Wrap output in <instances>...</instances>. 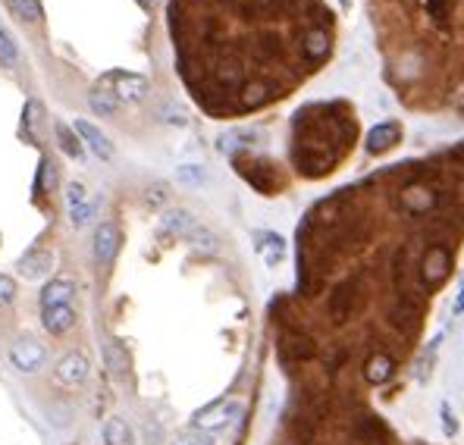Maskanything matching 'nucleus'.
<instances>
[{"instance_id": "473e14b6", "label": "nucleus", "mask_w": 464, "mask_h": 445, "mask_svg": "<svg viewBox=\"0 0 464 445\" xmlns=\"http://www.w3.org/2000/svg\"><path fill=\"white\" fill-rule=\"evenodd\" d=\"M41 185H45V188H54V185H57L54 163H41Z\"/></svg>"}, {"instance_id": "1a4fd4ad", "label": "nucleus", "mask_w": 464, "mask_h": 445, "mask_svg": "<svg viewBox=\"0 0 464 445\" xmlns=\"http://www.w3.org/2000/svg\"><path fill=\"white\" fill-rule=\"evenodd\" d=\"M398 135H402V126H398L395 120L380 122V126H373L371 132H367V151H371V154H383V151H389L398 141Z\"/></svg>"}, {"instance_id": "f3484780", "label": "nucleus", "mask_w": 464, "mask_h": 445, "mask_svg": "<svg viewBox=\"0 0 464 445\" xmlns=\"http://www.w3.org/2000/svg\"><path fill=\"white\" fill-rule=\"evenodd\" d=\"M88 104H91V110H94V113H100V116H113V113H116V107H120V100L113 98V91L94 88V91H91V98H88Z\"/></svg>"}, {"instance_id": "423d86ee", "label": "nucleus", "mask_w": 464, "mask_h": 445, "mask_svg": "<svg viewBox=\"0 0 464 445\" xmlns=\"http://www.w3.org/2000/svg\"><path fill=\"white\" fill-rule=\"evenodd\" d=\"M10 361L16 364L19 370H25V374H35V370L45 364V348L38 345V342L25 339V342H16L10 352Z\"/></svg>"}, {"instance_id": "0eeeda50", "label": "nucleus", "mask_w": 464, "mask_h": 445, "mask_svg": "<svg viewBox=\"0 0 464 445\" xmlns=\"http://www.w3.org/2000/svg\"><path fill=\"white\" fill-rule=\"evenodd\" d=\"M163 232H170V236H176V238H188L195 229H198V220H195V214L192 210H182V207H176V210H166L163 214Z\"/></svg>"}, {"instance_id": "cd10ccee", "label": "nucleus", "mask_w": 464, "mask_h": 445, "mask_svg": "<svg viewBox=\"0 0 464 445\" xmlns=\"http://www.w3.org/2000/svg\"><path fill=\"white\" fill-rule=\"evenodd\" d=\"M166 201H170V185H166V182H154V185L148 188V204L151 207H161Z\"/></svg>"}, {"instance_id": "4be33fe9", "label": "nucleus", "mask_w": 464, "mask_h": 445, "mask_svg": "<svg viewBox=\"0 0 464 445\" xmlns=\"http://www.w3.org/2000/svg\"><path fill=\"white\" fill-rule=\"evenodd\" d=\"M94 214H98V204L94 201H85V204H76V207H69V220L72 226H88L94 220Z\"/></svg>"}, {"instance_id": "c85d7f7f", "label": "nucleus", "mask_w": 464, "mask_h": 445, "mask_svg": "<svg viewBox=\"0 0 464 445\" xmlns=\"http://www.w3.org/2000/svg\"><path fill=\"white\" fill-rule=\"evenodd\" d=\"M88 201V192H85L82 182H69L66 185V207H76V204H85Z\"/></svg>"}, {"instance_id": "dca6fc26", "label": "nucleus", "mask_w": 464, "mask_h": 445, "mask_svg": "<svg viewBox=\"0 0 464 445\" xmlns=\"http://www.w3.org/2000/svg\"><path fill=\"white\" fill-rule=\"evenodd\" d=\"M176 179L182 182V185H188V188H201L207 182V170L201 163H182L176 170Z\"/></svg>"}, {"instance_id": "b1692460", "label": "nucleus", "mask_w": 464, "mask_h": 445, "mask_svg": "<svg viewBox=\"0 0 464 445\" xmlns=\"http://www.w3.org/2000/svg\"><path fill=\"white\" fill-rule=\"evenodd\" d=\"M188 242H192L198 251H207V254H214L216 251V236L210 229H204V226H198V229L188 236Z\"/></svg>"}, {"instance_id": "f8f14e48", "label": "nucleus", "mask_w": 464, "mask_h": 445, "mask_svg": "<svg viewBox=\"0 0 464 445\" xmlns=\"http://www.w3.org/2000/svg\"><path fill=\"white\" fill-rule=\"evenodd\" d=\"M72 323H76V313H72L69 304H63V308H45V330L47 333L60 335V333H66Z\"/></svg>"}, {"instance_id": "f257e3e1", "label": "nucleus", "mask_w": 464, "mask_h": 445, "mask_svg": "<svg viewBox=\"0 0 464 445\" xmlns=\"http://www.w3.org/2000/svg\"><path fill=\"white\" fill-rule=\"evenodd\" d=\"M110 85L116 100H129V104H139L148 94V79L144 76H132V72H110V76L100 79V88Z\"/></svg>"}, {"instance_id": "7c9ffc66", "label": "nucleus", "mask_w": 464, "mask_h": 445, "mask_svg": "<svg viewBox=\"0 0 464 445\" xmlns=\"http://www.w3.org/2000/svg\"><path fill=\"white\" fill-rule=\"evenodd\" d=\"M16 298V282L10 276H0V304H10Z\"/></svg>"}, {"instance_id": "c756f323", "label": "nucleus", "mask_w": 464, "mask_h": 445, "mask_svg": "<svg viewBox=\"0 0 464 445\" xmlns=\"http://www.w3.org/2000/svg\"><path fill=\"white\" fill-rule=\"evenodd\" d=\"M144 442H148V445H161L163 442V429H161V423H157V420L144 423Z\"/></svg>"}, {"instance_id": "6e6552de", "label": "nucleus", "mask_w": 464, "mask_h": 445, "mask_svg": "<svg viewBox=\"0 0 464 445\" xmlns=\"http://www.w3.org/2000/svg\"><path fill=\"white\" fill-rule=\"evenodd\" d=\"M57 379H60L63 386H76V383H85L88 379V357L72 352L60 361V367H57Z\"/></svg>"}, {"instance_id": "4468645a", "label": "nucleus", "mask_w": 464, "mask_h": 445, "mask_svg": "<svg viewBox=\"0 0 464 445\" xmlns=\"http://www.w3.org/2000/svg\"><path fill=\"white\" fill-rule=\"evenodd\" d=\"M104 439H107V445H135L132 429H129L126 420H120V417L104 423Z\"/></svg>"}, {"instance_id": "aec40b11", "label": "nucleus", "mask_w": 464, "mask_h": 445, "mask_svg": "<svg viewBox=\"0 0 464 445\" xmlns=\"http://www.w3.org/2000/svg\"><path fill=\"white\" fill-rule=\"evenodd\" d=\"M173 445H216L214 433H207V429H182V433L173 439Z\"/></svg>"}, {"instance_id": "7ed1b4c3", "label": "nucleus", "mask_w": 464, "mask_h": 445, "mask_svg": "<svg viewBox=\"0 0 464 445\" xmlns=\"http://www.w3.org/2000/svg\"><path fill=\"white\" fill-rule=\"evenodd\" d=\"M72 132L82 138V144H88V148H91L100 160H113V144H110V138L100 132L98 126H91L88 120H76V122H72Z\"/></svg>"}, {"instance_id": "ddd939ff", "label": "nucleus", "mask_w": 464, "mask_h": 445, "mask_svg": "<svg viewBox=\"0 0 464 445\" xmlns=\"http://www.w3.org/2000/svg\"><path fill=\"white\" fill-rule=\"evenodd\" d=\"M57 141H60L63 154H69L72 160H82V157H85V144H82V138L72 132L69 126H63V122H57Z\"/></svg>"}, {"instance_id": "72a5a7b5", "label": "nucleus", "mask_w": 464, "mask_h": 445, "mask_svg": "<svg viewBox=\"0 0 464 445\" xmlns=\"http://www.w3.org/2000/svg\"><path fill=\"white\" fill-rule=\"evenodd\" d=\"M455 313H464V286L458 291V301H455Z\"/></svg>"}, {"instance_id": "412c9836", "label": "nucleus", "mask_w": 464, "mask_h": 445, "mask_svg": "<svg viewBox=\"0 0 464 445\" xmlns=\"http://www.w3.org/2000/svg\"><path fill=\"white\" fill-rule=\"evenodd\" d=\"M16 60H19V47H16V41H13V35L6 32L4 25H0V63L13 67Z\"/></svg>"}, {"instance_id": "f704fd0d", "label": "nucleus", "mask_w": 464, "mask_h": 445, "mask_svg": "<svg viewBox=\"0 0 464 445\" xmlns=\"http://www.w3.org/2000/svg\"><path fill=\"white\" fill-rule=\"evenodd\" d=\"M139 4L144 6V10H151V0H139Z\"/></svg>"}, {"instance_id": "5701e85b", "label": "nucleus", "mask_w": 464, "mask_h": 445, "mask_svg": "<svg viewBox=\"0 0 464 445\" xmlns=\"http://www.w3.org/2000/svg\"><path fill=\"white\" fill-rule=\"evenodd\" d=\"M439 420H442V433H446V436H458V417H455L452 401H448V398L439 401Z\"/></svg>"}, {"instance_id": "20e7f679", "label": "nucleus", "mask_w": 464, "mask_h": 445, "mask_svg": "<svg viewBox=\"0 0 464 445\" xmlns=\"http://www.w3.org/2000/svg\"><path fill=\"white\" fill-rule=\"evenodd\" d=\"M120 251V229L113 223H100L94 229V260L98 264H110Z\"/></svg>"}, {"instance_id": "393cba45", "label": "nucleus", "mask_w": 464, "mask_h": 445, "mask_svg": "<svg viewBox=\"0 0 464 445\" xmlns=\"http://www.w3.org/2000/svg\"><path fill=\"white\" fill-rule=\"evenodd\" d=\"M13 6H16V13H19L23 19H28V23H38V19H41L38 0H13Z\"/></svg>"}, {"instance_id": "9b49d317", "label": "nucleus", "mask_w": 464, "mask_h": 445, "mask_svg": "<svg viewBox=\"0 0 464 445\" xmlns=\"http://www.w3.org/2000/svg\"><path fill=\"white\" fill-rule=\"evenodd\" d=\"M72 295H76V286H72L69 279H54L41 291V304H45V308H63V304L72 301Z\"/></svg>"}, {"instance_id": "f03ea898", "label": "nucleus", "mask_w": 464, "mask_h": 445, "mask_svg": "<svg viewBox=\"0 0 464 445\" xmlns=\"http://www.w3.org/2000/svg\"><path fill=\"white\" fill-rule=\"evenodd\" d=\"M242 414V405L238 401H214V405L201 408L198 414H195V423H198V429H223L229 427L232 420Z\"/></svg>"}, {"instance_id": "a211bd4d", "label": "nucleus", "mask_w": 464, "mask_h": 445, "mask_svg": "<svg viewBox=\"0 0 464 445\" xmlns=\"http://www.w3.org/2000/svg\"><path fill=\"white\" fill-rule=\"evenodd\" d=\"M442 276H446V254L430 251V258H427V264H424V279L433 286V282H439Z\"/></svg>"}, {"instance_id": "6ab92c4d", "label": "nucleus", "mask_w": 464, "mask_h": 445, "mask_svg": "<svg viewBox=\"0 0 464 445\" xmlns=\"http://www.w3.org/2000/svg\"><path fill=\"white\" fill-rule=\"evenodd\" d=\"M389 376H393V361H389L386 354L373 357V361L367 364V379H371V383H386Z\"/></svg>"}, {"instance_id": "2f4dec72", "label": "nucleus", "mask_w": 464, "mask_h": 445, "mask_svg": "<svg viewBox=\"0 0 464 445\" xmlns=\"http://www.w3.org/2000/svg\"><path fill=\"white\" fill-rule=\"evenodd\" d=\"M163 116H166V122H170V126H185V122H188L185 110H179V107H166Z\"/></svg>"}, {"instance_id": "2eb2a0df", "label": "nucleus", "mask_w": 464, "mask_h": 445, "mask_svg": "<svg viewBox=\"0 0 464 445\" xmlns=\"http://www.w3.org/2000/svg\"><path fill=\"white\" fill-rule=\"evenodd\" d=\"M442 342V335H436V339L430 342V345L424 348V354L417 357V364H414V379L417 383H427L430 379V374H433V361H436V345Z\"/></svg>"}, {"instance_id": "9d476101", "label": "nucleus", "mask_w": 464, "mask_h": 445, "mask_svg": "<svg viewBox=\"0 0 464 445\" xmlns=\"http://www.w3.org/2000/svg\"><path fill=\"white\" fill-rule=\"evenodd\" d=\"M16 267L25 279H41V276H47L50 267H54V254L50 251H28L25 258H19Z\"/></svg>"}, {"instance_id": "bb28decb", "label": "nucleus", "mask_w": 464, "mask_h": 445, "mask_svg": "<svg viewBox=\"0 0 464 445\" xmlns=\"http://www.w3.org/2000/svg\"><path fill=\"white\" fill-rule=\"evenodd\" d=\"M107 361H110V370H113L116 376L126 374V354L120 352V345H116V342H110V345H107Z\"/></svg>"}, {"instance_id": "a878e982", "label": "nucleus", "mask_w": 464, "mask_h": 445, "mask_svg": "<svg viewBox=\"0 0 464 445\" xmlns=\"http://www.w3.org/2000/svg\"><path fill=\"white\" fill-rule=\"evenodd\" d=\"M326 50H330V38H326V32H311L308 35V54L311 57H323Z\"/></svg>"}, {"instance_id": "39448f33", "label": "nucleus", "mask_w": 464, "mask_h": 445, "mask_svg": "<svg viewBox=\"0 0 464 445\" xmlns=\"http://www.w3.org/2000/svg\"><path fill=\"white\" fill-rule=\"evenodd\" d=\"M255 248L270 270H277L286 260V238L277 232H255Z\"/></svg>"}]
</instances>
